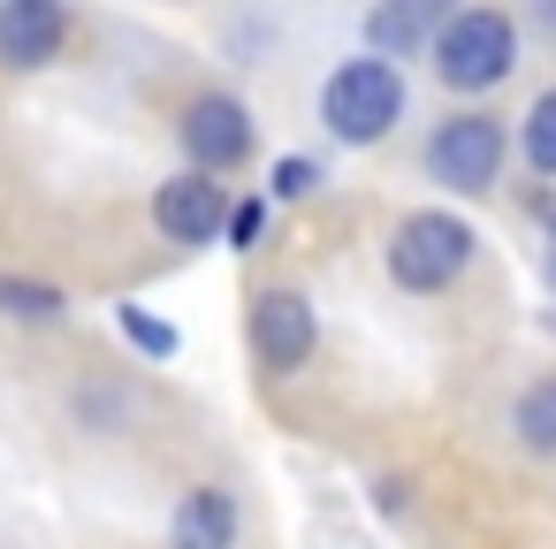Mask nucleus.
I'll return each mask as SVG.
<instances>
[{
	"mask_svg": "<svg viewBox=\"0 0 556 549\" xmlns=\"http://www.w3.org/2000/svg\"><path fill=\"white\" fill-rule=\"evenodd\" d=\"M396 115H404V77H396V62H381V54L343 62V70L320 85V123H328V138H343V146L389 138Z\"/></svg>",
	"mask_w": 556,
	"mask_h": 549,
	"instance_id": "obj_1",
	"label": "nucleus"
},
{
	"mask_svg": "<svg viewBox=\"0 0 556 549\" xmlns=\"http://www.w3.org/2000/svg\"><path fill=\"white\" fill-rule=\"evenodd\" d=\"M518 70V24L503 9H465L434 32V77L450 92H495Z\"/></svg>",
	"mask_w": 556,
	"mask_h": 549,
	"instance_id": "obj_2",
	"label": "nucleus"
},
{
	"mask_svg": "<svg viewBox=\"0 0 556 549\" xmlns=\"http://www.w3.org/2000/svg\"><path fill=\"white\" fill-rule=\"evenodd\" d=\"M465 260H472V222L465 214H434L427 207V214H404L396 237H389V275L404 290H419V298L450 290L465 275Z\"/></svg>",
	"mask_w": 556,
	"mask_h": 549,
	"instance_id": "obj_3",
	"label": "nucleus"
},
{
	"mask_svg": "<svg viewBox=\"0 0 556 549\" xmlns=\"http://www.w3.org/2000/svg\"><path fill=\"white\" fill-rule=\"evenodd\" d=\"M427 169H434V184H450V191H495V176H503V123L495 115H450L434 138H427Z\"/></svg>",
	"mask_w": 556,
	"mask_h": 549,
	"instance_id": "obj_4",
	"label": "nucleus"
},
{
	"mask_svg": "<svg viewBox=\"0 0 556 549\" xmlns=\"http://www.w3.org/2000/svg\"><path fill=\"white\" fill-rule=\"evenodd\" d=\"M176 138H184V153H191V169H199V176L237 169V161L252 153V108H244L237 92H199V100L184 108Z\"/></svg>",
	"mask_w": 556,
	"mask_h": 549,
	"instance_id": "obj_5",
	"label": "nucleus"
},
{
	"mask_svg": "<svg viewBox=\"0 0 556 549\" xmlns=\"http://www.w3.org/2000/svg\"><path fill=\"white\" fill-rule=\"evenodd\" d=\"M313 344H320L313 298H298V290H260V298H252V359H260L267 374L313 366Z\"/></svg>",
	"mask_w": 556,
	"mask_h": 549,
	"instance_id": "obj_6",
	"label": "nucleus"
},
{
	"mask_svg": "<svg viewBox=\"0 0 556 549\" xmlns=\"http://www.w3.org/2000/svg\"><path fill=\"white\" fill-rule=\"evenodd\" d=\"M153 229H161L168 245H214V237L229 229V191H222L214 176L184 169V176H168V184L153 191Z\"/></svg>",
	"mask_w": 556,
	"mask_h": 549,
	"instance_id": "obj_7",
	"label": "nucleus"
},
{
	"mask_svg": "<svg viewBox=\"0 0 556 549\" xmlns=\"http://www.w3.org/2000/svg\"><path fill=\"white\" fill-rule=\"evenodd\" d=\"M70 39L62 0H0V62L9 70H47Z\"/></svg>",
	"mask_w": 556,
	"mask_h": 549,
	"instance_id": "obj_8",
	"label": "nucleus"
},
{
	"mask_svg": "<svg viewBox=\"0 0 556 549\" xmlns=\"http://www.w3.org/2000/svg\"><path fill=\"white\" fill-rule=\"evenodd\" d=\"M237 541V503L229 488H191L176 503V549H229Z\"/></svg>",
	"mask_w": 556,
	"mask_h": 549,
	"instance_id": "obj_9",
	"label": "nucleus"
},
{
	"mask_svg": "<svg viewBox=\"0 0 556 549\" xmlns=\"http://www.w3.org/2000/svg\"><path fill=\"white\" fill-rule=\"evenodd\" d=\"M510 427H518V442H526L533 458H556V374H541V382L518 389Z\"/></svg>",
	"mask_w": 556,
	"mask_h": 549,
	"instance_id": "obj_10",
	"label": "nucleus"
},
{
	"mask_svg": "<svg viewBox=\"0 0 556 549\" xmlns=\"http://www.w3.org/2000/svg\"><path fill=\"white\" fill-rule=\"evenodd\" d=\"M434 32L404 9V0H374V16H366V54H381V62H396V54H412V47H427Z\"/></svg>",
	"mask_w": 556,
	"mask_h": 549,
	"instance_id": "obj_11",
	"label": "nucleus"
},
{
	"mask_svg": "<svg viewBox=\"0 0 556 549\" xmlns=\"http://www.w3.org/2000/svg\"><path fill=\"white\" fill-rule=\"evenodd\" d=\"M62 290L54 283H24V275H0V313L9 321H62Z\"/></svg>",
	"mask_w": 556,
	"mask_h": 549,
	"instance_id": "obj_12",
	"label": "nucleus"
},
{
	"mask_svg": "<svg viewBox=\"0 0 556 549\" xmlns=\"http://www.w3.org/2000/svg\"><path fill=\"white\" fill-rule=\"evenodd\" d=\"M526 169L533 176H556V85L526 108Z\"/></svg>",
	"mask_w": 556,
	"mask_h": 549,
	"instance_id": "obj_13",
	"label": "nucleus"
},
{
	"mask_svg": "<svg viewBox=\"0 0 556 549\" xmlns=\"http://www.w3.org/2000/svg\"><path fill=\"white\" fill-rule=\"evenodd\" d=\"M115 328H123V336L146 351V359H176V328H168L161 313H146V305H123V313H115Z\"/></svg>",
	"mask_w": 556,
	"mask_h": 549,
	"instance_id": "obj_14",
	"label": "nucleus"
},
{
	"mask_svg": "<svg viewBox=\"0 0 556 549\" xmlns=\"http://www.w3.org/2000/svg\"><path fill=\"white\" fill-rule=\"evenodd\" d=\"M229 252H252L260 237H267V199H244V207H229Z\"/></svg>",
	"mask_w": 556,
	"mask_h": 549,
	"instance_id": "obj_15",
	"label": "nucleus"
},
{
	"mask_svg": "<svg viewBox=\"0 0 556 549\" xmlns=\"http://www.w3.org/2000/svg\"><path fill=\"white\" fill-rule=\"evenodd\" d=\"M320 184V161H305V153H290V161H275V191L282 199H305Z\"/></svg>",
	"mask_w": 556,
	"mask_h": 549,
	"instance_id": "obj_16",
	"label": "nucleus"
},
{
	"mask_svg": "<svg viewBox=\"0 0 556 549\" xmlns=\"http://www.w3.org/2000/svg\"><path fill=\"white\" fill-rule=\"evenodd\" d=\"M404 9H412V16H419V24L434 32V24H450V16H465V0H404Z\"/></svg>",
	"mask_w": 556,
	"mask_h": 549,
	"instance_id": "obj_17",
	"label": "nucleus"
},
{
	"mask_svg": "<svg viewBox=\"0 0 556 549\" xmlns=\"http://www.w3.org/2000/svg\"><path fill=\"white\" fill-rule=\"evenodd\" d=\"M526 16H533L541 39H556V0H526Z\"/></svg>",
	"mask_w": 556,
	"mask_h": 549,
	"instance_id": "obj_18",
	"label": "nucleus"
},
{
	"mask_svg": "<svg viewBox=\"0 0 556 549\" xmlns=\"http://www.w3.org/2000/svg\"><path fill=\"white\" fill-rule=\"evenodd\" d=\"M548 283H556V222H548Z\"/></svg>",
	"mask_w": 556,
	"mask_h": 549,
	"instance_id": "obj_19",
	"label": "nucleus"
}]
</instances>
